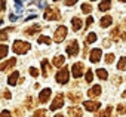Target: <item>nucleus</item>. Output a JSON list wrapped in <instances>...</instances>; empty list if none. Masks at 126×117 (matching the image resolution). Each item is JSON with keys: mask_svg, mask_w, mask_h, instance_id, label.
<instances>
[{"mask_svg": "<svg viewBox=\"0 0 126 117\" xmlns=\"http://www.w3.org/2000/svg\"><path fill=\"white\" fill-rule=\"evenodd\" d=\"M14 52L16 53V55H24V53H27L30 49H31V44L28 43V42H22V40H15L14 42Z\"/></svg>", "mask_w": 126, "mask_h": 117, "instance_id": "1", "label": "nucleus"}, {"mask_svg": "<svg viewBox=\"0 0 126 117\" xmlns=\"http://www.w3.org/2000/svg\"><path fill=\"white\" fill-rule=\"evenodd\" d=\"M68 79H70V70H68V67H62L56 73V76H55V80L59 85H67L68 83Z\"/></svg>", "mask_w": 126, "mask_h": 117, "instance_id": "2", "label": "nucleus"}, {"mask_svg": "<svg viewBox=\"0 0 126 117\" xmlns=\"http://www.w3.org/2000/svg\"><path fill=\"white\" fill-rule=\"evenodd\" d=\"M67 33H68V30H67L65 25H58V28L55 30V36H53L55 42L56 43H61L62 40L67 37Z\"/></svg>", "mask_w": 126, "mask_h": 117, "instance_id": "3", "label": "nucleus"}, {"mask_svg": "<svg viewBox=\"0 0 126 117\" xmlns=\"http://www.w3.org/2000/svg\"><path fill=\"white\" fill-rule=\"evenodd\" d=\"M45 19H47V21H58L59 18H61V15H59V11L56 9V8H47L46 9V12H45Z\"/></svg>", "mask_w": 126, "mask_h": 117, "instance_id": "4", "label": "nucleus"}, {"mask_svg": "<svg viewBox=\"0 0 126 117\" xmlns=\"http://www.w3.org/2000/svg\"><path fill=\"white\" fill-rule=\"evenodd\" d=\"M65 50H67V55H68V56H76V55L79 53V42H77V40H71V42L67 44Z\"/></svg>", "mask_w": 126, "mask_h": 117, "instance_id": "5", "label": "nucleus"}, {"mask_svg": "<svg viewBox=\"0 0 126 117\" xmlns=\"http://www.w3.org/2000/svg\"><path fill=\"white\" fill-rule=\"evenodd\" d=\"M62 105H64V95H62V93H58V95L55 96V99L52 101V104H50V110H52V111L59 110V108H62Z\"/></svg>", "mask_w": 126, "mask_h": 117, "instance_id": "6", "label": "nucleus"}, {"mask_svg": "<svg viewBox=\"0 0 126 117\" xmlns=\"http://www.w3.org/2000/svg\"><path fill=\"white\" fill-rule=\"evenodd\" d=\"M83 70H85L83 64H82V62H76V64L73 65V68H71V74H73V77H74V79L82 77V76H83Z\"/></svg>", "mask_w": 126, "mask_h": 117, "instance_id": "7", "label": "nucleus"}, {"mask_svg": "<svg viewBox=\"0 0 126 117\" xmlns=\"http://www.w3.org/2000/svg\"><path fill=\"white\" fill-rule=\"evenodd\" d=\"M101 56H102V50H101L99 47H95V49H92V50H91V55H89V59H91V62L96 64V62H99V59H101Z\"/></svg>", "mask_w": 126, "mask_h": 117, "instance_id": "8", "label": "nucleus"}, {"mask_svg": "<svg viewBox=\"0 0 126 117\" xmlns=\"http://www.w3.org/2000/svg\"><path fill=\"white\" fill-rule=\"evenodd\" d=\"M83 107H85L88 111H96V110L101 107V104H99L98 101H85V102H83Z\"/></svg>", "mask_w": 126, "mask_h": 117, "instance_id": "9", "label": "nucleus"}, {"mask_svg": "<svg viewBox=\"0 0 126 117\" xmlns=\"http://www.w3.org/2000/svg\"><path fill=\"white\" fill-rule=\"evenodd\" d=\"M50 93H52V90H50L49 88L43 89V90L40 92V95H39V101H40L42 104H46V102L49 101V98H50Z\"/></svg>", "mask_w": 126, "mask_h": 117, "instance_id": "10", "label": "nucleus"}, {"mask_svg": "<svg viewBox=\"0 0 126 117\" xmlns=\"http://www.w3.org/2000/svg\"><path fill=\"white\" fill-rule=\"evenodd\" d=\"M15 64H16V58H11V59L5 61L3 64H0V71H6V70L12 68Z\"/></svg>", "mask_w": 126, "mask_h": 117, "instance_id": "11", "label": "nucleus"}, {"mask_svg": "<svg viewBox=\"0 0 126 117\" xmlns=\"http://www.w3.org/2000/svg\"><path fill=\"white\" fill-rule=\"evenodd\" d=\"M111 24H113V18H111L110 15H105V16H102V18H101V21H99V25H101V28H108Z\"/></svg>", "mask_w": 126, "mask_h": 117, "instance_id": "12", "label": "nucleus"}, {"mask_svg": "<svg viewBox=\"0 0 126 117\" xmlns=\"http://www.w3.org/2000/svg\"><path fill=\"white\" fill-rule=\"evenodd\" d=\"M99 93H101V86H99V85H94V86L88 90V95H89L91 98L99 96Z\"/></svg>", "mask_w": 126, "mask_h": 117, "instance_id": "13", "label": "nucleus"}, {"mask_svg": "<svg viewBox=\"0 0 126 117\" xmlns=\"http://www.w3.org/2000/svg\"><path fill=\"white\" fill-rule=\"evenodd\" d=\"M98 9H99L101 12L110 11V9H111V0H102V2H99V5H98Z\"/></svg>", "mask_w": 126, "mask_h": 117, "instance_id": "14", "label": "nucleus"}, {"mask_svg": "<svg viewBox=\"0 0 126 117\" xmlns=\"http://www.w3.org/2000/svg\"><path fill=\"white\" fill-rule=\"evenodd\" d=\"M64 62H65V58L62 56V55H58V56L53 58L52 65H53V67H62V65H64Z\"/></svg>", "mask_w": 126, "mask_h": 117, "instance_id": "15", "label": "nucleus"}, {"mask_svg": "<svg viewBox=\"0 0 126 117\" xmlns=\"http://www.w3.org/2000/svg\"><path fill=\"white\" fill-rule=\"evenodd\" d=\"M71 25H73V30H74V31H79V30H82L83 22H82V19H80V18L74 16V18L71 19Z\"/></svg>", "mask_w": 126, "mask_h": 117, "instance_id": "16", "label": "nucleus"}, {"mask_svg": "<svg viewBox=\"0 0 126 117\" xmlns=\"http://www.w3.org/2000/svg\"><path fill=\"white\" fill-rule=\"evenodd\" d=\"M68 114H70L71 117H82V108H79V107H71V108H68Z\"/></svg>", "mask_w": 126, "mask_h": 117, "instance_id": "17", "label": "nucleus"}, {"mask_svg": "<svg viewBox=\"0 0 126 117\" xmlns=\"http://www.w3.org/2000/svg\"><path fill=\"white\" fill-rule=\"evenodd\" d=\"M18 79H19V73H18V71H14V73L9 76V79H8V83H9L11 86H15Z\"/></svg>", "mask_w": 126, "mask_h": 117, "instance_id": "18", "label": "nucleus"}, {"mask_svg": "<svg viewBox=\"0 0 126 117\" xmlns=\"http://www.w3.org/2000/svg\"><path fill=\"white\" fill-rule=\"evenodd\" d=\"M40 30H42V27H40L39 24H36L34 27H30L28 30H25V34H27V36H33V34H36V33H39Z\"/></svg>", "mask_w": 126, "mask_h": 117, "instance_id": "19", "label": "nucleus"}, {"mask_svg": "<svg viewBox=\"0 0 126 117\" xmlns=\"http://www.w3.org/2000/svg\"><path fill=\"white\" fill-rule=\"evenodd\" d=\"M96 76H98L101 80H107V79H108L107 70H104V68H98V70H96Z\"/></svg>", "mask_w": 126, "mask_h": 117, "instance_id": "20", "label": "nucleus"}, {"mask_svg": "<svg viewBox=\"0 0 126 117\" xmlns=\"http://www.w3.org/2000/svg\"><path fill=\"white\" fill-rule=\"evenodd\" d=\"M117 70H120V71L126 70V56H122L120 59H119V62H117Z\"/></svg>", "mask_w": 126, "mask_h": 117, "instance_id": "21", "label": "nucleus"}, {"mask_svg": "<svg viewBox=\"0 0 126 117\" xmlns=\"http://www.w3.org/2000/svg\"><path fill=\"white\" fill-rule=\"evenodd\" d=\"M14 30H15L14 27H9V28L2 30V31H0V40H6V39H8V33H9V31H14Z\"/></svg>", "mask_w": 126, "mask_h": 117, "instance_id": "22", "label": "nucleus"}, {"mask_svg": "<svg viewBox=\"0 0 126 117\" xmlns=\"http://www.w3.org/2000/svg\"><path fill=\"white\" fill-rule=\"evenodd\" d=\"M8 52H9V47L6 44H0V59H3V58L8 55Z\"/></svg>", "mask_w": 126, "mask_h": 117, "instance_id": "23", "label": "nucleus"}, {"mask_svg": "<svg viewBox=\"0 0 126 117\" xmlns=\"http://www.w3.org/2000/svg\"><path fill=\"white\" fill-rule=\"evenodd\" d=\"M37 42H39V44H50V43H52V40H50L47 36H40V37L37 39Z\"/></svg>", "mask_w": 126, "mask_h": 117, "instance_id": "24", "label": "nucleus"}, {"mask_svg": "<svg viewBox=\"0 0 126 117\" xmlns=\"http://www.w3.org/2000/svg\"><path fill=\"white\" fill-rule=\"evenodd\" d=\"M42 71H43V76L46 77L47 73H49V62H47V59H43L42 61Z\"/></svg>", "mask_w": 126, "mask_h": 117, "instance_id": "25", "label": "nucleus"}, {"mask_svg": "<svg viewBox=\"0 0 126 117\" xmlns=\"http://www.w3.org/2000/svg\"><path fill=\"white\" fill-rule=\"evenodd\" d=\"M82 12H83V14H91V12H92V5L83 3V5H82Z\"/></svg>", "mask_w": 126, "mask_h": 117, "instance_id": "26", "label": "nucleus"}, {"mask_svg": "<svg viewBox=\"0 0 126 117\" xmlns=\"http://www.w3.org/2000/svg\"><path fill=\"white\" fill-rule=\"evenodd\" d=\"M96 42V34L95 33H89L86 36V43H95Z\"/></svg>", "mask_w": 126, "mask_h": 117, "instance_id": "27", "label": "nucleus"}, {"mask_svg": "<svg viewBox=\"0 0 126 117\" xmlns=\"http://www.w3.org/2000/svg\"><path fill=\"white\" fill-rule=\"evenodd\" d=\"M111 111H113V108H111V107H107L102 113H99V117H110Z\"/></svg>", "mask_w": 126, "mask_h": 117, "instance_id": "28", "label": "nucleus"}, {"mask_svg": "<svg viewBox=\"0 0 126 117\" xmlns=\"http://www.w3.org/2000/svg\"><path fill=\"white\" fill-rule=\"evenodd\" d=\"M104 59H105V62H107V64H111V62L114 61V53H107Z\"/></svg>", "mask_w": 126, "mask_h": 117, "instance_id": "29", "label": "nucleus"}, {"mask_svg": "<svg viewBox=\"0 0 126 117\" xmlns=\"http://www.w3.org/2000/svg\"><path fill=\"white\" fill-rule=\"evenodd\" d=\"M92 80H94V71H92V70H88V71H86V82L91 83Z\"/></svg>", "mask_w": 126, "mask_h": 117, "instance_id": "30", "label": "nucleus"}, {"mask_svg": "<svg viewBox=\"0 0 126 117\" xmlns=\"http://www.w3.org/2000/svg\"><path fill=\"white\" fill-rule=\"evenodd\" d=\"M68 98H70L71 101H74V102H76V101H80V93H79V95H77V93H68Z\"/></svg>", "mask_w": 126, "mask_h": 117, "instance_id": "31", "label": "nucleus"}, {"mask_svg": "<svg viewBox=\"0 0 126 117\" xmlns=\"http://www.w3.org/2000/svg\"><path fill=\"white\" fill-rule=\"evenodd\" d=\"M117 111H119V114H125L126 113V107L123 104H119L117 105Z\"/></svg>", "mask_w": 126, "mask_h": 117, "instance_id": "32", "label": "nucleus"}, {"mask_svg": "<svg viewBox=\"0 0 126 117\" xmlns=\"http://www.w3.org/2000/svg\"><path fill=\"white\" fill-rule=\"evenodd\" d=\"M45 116H46V111L45 110H37L34 113V117H45Z\"/></svg>", "mask_w": 126, "mask_h": 117, "instance_id": "33", "label": "nucleus"}, {"mask_svg": "<svg viewBox=\"0 0 126 117\" xmlns=\"http://www.w3.org/2000/svg\"><path fill=\"white\" fill-rule=\"evenodd\" d=\"M30 74H31L33 77H37V76H39V71H37V68L31 67V68H30Z\"/></svg>", "mask_w": 126, "mask_h": 117, "instance_id": "34", "label": "nucleus"}, {"mask_svg": "<svg viewBox=\"0 0 126 117\" xmlns=\"http://www.w3.org/2000/svg\"><path fill=\"white\" fill-rule=\"evenodd\" d=\"M0 117H12V114H11L8 110H3L2 113H0Z\"/></svg>", "mask_w": 126, "mask_h": 117, "instance_id": "35", "label": "nucleus"}, {"mask_svg": "<svg viewBox=\"0 0 126 117\" xmlns=\"http://www.w3.org/2000/svg\"><path fill=\"white\" fill-rule=\"evenodd\" d=\"M6 9V2L5 0H0V12H3Z\"/></svg>", "mask_w": 126, "mask_h": 117, "instance_id": "36", "label": "nucleus"}, {"mask_svg": "<svg viewBox=\"0 0 126 117\" xmlns=\"http://www.w3.org/2000/svg\"><path fill=\"white\" fill-rule=\"evenodd\" d=\"M94 24V18L92 16H88V19H86V27H91Z\"/></svg>", "mask_w": 126, "mask_h": 117, "instance_id": "37", "label": "nucleus"}, {"mask_svg": "<svg viewBox=\"0 0 126 117\" xmlns=\"http://www.w3.org/2000/svg\"><path fill=\"white\" fill-rule=\"evenodd\" d=\"M77 2H79V0H67L65 5H67V6H73V5H76Z\"/></svg>", "mask_w": 126, "mask_h": 117, "instance_id": "38", "label": "nucleus"}, {"mask_svg": "<svg viewBox=\"0 0 126 117\" xmlns=\"http://www.w3.org/2000/svg\"><path fill=\"white\" fill-rule=\"evenodd\" d=\"M120 82H122V79H120V77H119V76H117V77H114V79H113V83H114V85H116V86H119V85H120Z\"/></svg>", "mask_w": 126, "mask_h": 117, "instance_id": "39", "label": "nucleus"}, {"mask_svg": "<svg viewBox=\"0 0 126 117\" xmlns=\"http://www.w3.org/2000/svg\"><path fill=\"white\" fill-rule=\"evenodd\" d=\"M117 36H119V28H114V30L111 31V37L114 39V37H117Z\"/></svg>", "mask_w": 126, "mask_h": 117, "instance_id": "40", "label": "nucleus"}, {"mask_svg": "<svg viewBox=\"0 0 126 117\" xmlns=\"http://www.w3.org/2000/svg\"><path fill=\"white\" fill-rule=\"evenodd\" d=\"M3 95H5V98H6V99H11V96H12L9 90H5V93H3Z\"/></svg>", "mask_w": 126, "mask_h": 117, "instance_id": "41", "label": "nucleus"}, {"mask_svg": "<svg viewBox=\"0 0 126 117\" xmlns=\"http://www.w3.org/2000/svg\"><path fill=\"white\" fill-rule=\"evenodd\" d=\"M15 6L21 9V6H22V3H21V0H15Z\"/></svg>", "mask_w": 126, "mask_h": 117, "instance_id": "42", "label": "nucleus"}, {"mask_svg": "<svg viewBox=\"0 0 126 117\" xmlns=\"http://www.w3.org/2000/svg\"><path fill=\"white\" fill-rule=\"evenodd\" d=\"M27 105H28V107H30V105H33V99H31V98H28V99H27Z\"/></svg>", "mask_w": 126, "mask_h": 117, "instance_id": "43", "label": "nucleus"}, {"mask_svg": "<svg viewBox=\"0 0 126 117\" xmlns=\"http://www.w3.org/2000/svg\"><path fill=\"white\" fill-rule=\"evenodd\" d=\"M120 39H122V40H126V33H122V34H120Z\"/></svg>", "mask_w": 126, "mask_h": 117, "instance_id": "44", "label": "nucleus"}, {"mask_svg": "<svg viewBox=\"0 0 126 117\" xmlns=\"http://www.w3.org/2000/svg\"><path fill=\"white\" fill-rule=\"evenodd\" d=\"M9 19H11V21H15V19H16V16H15V15H11V16H9Z\"/></svg>", "mask_w": 126, "mask_h": 117, "instance_id": "45", "label": "nucleus"}, {"mask_svg": "<svg viewBox=\"0 0 126 117\" xmlns=\"http://www.w3.org/2000/svg\"><path fill=\"white\" fill-rule=\"evenodd\" d=\"M55 117H64V116H62V114H56Z\"/></svg>", "mask_w": 126, "mask_h": 117, "instance_id": "46", "label": "nucleus"}, {"mask_svg": "<svg viewBox=\"0 0 126 117\" xmlns=\"http://www.w3.org/2000/svg\"><path fill=\"white\" fill-rule=\"evenodd\" d=\"M119 2H122V3H126V0H119Z\"/></svg>", "mask_w": 126, "mask_h": 117, "instance_id": "47", "label": "nucleus"}, {"mask_svg": "<svg viewBox=\"0 0 126 117\" xmlns=\"http://www.w3.org/2000/svg\"><path fill=\"white\" fill-rule=\"evenodd\" d=\"M123 96H125V98H126V90H125V92H123Z\"/></svg>", "mask_w": 126, "mask_h": 117, "instance_id": "48", "label": "nucleus"}, {"mask_svg": "<svg viewBox=\"0 0 126 117\" xmlns=\"http://www.w3.org/2000/svg\"><path fill=\"white\" fill-rule=\"evenodd\" d=\"M0 24H3V19H0Z\"/></svg>", "mask_w": 126, "mask_h": 117, "instance_id": "49", "label": "nucleus"}, {"mask_svg": "<svg viewBox=\"0 0 126 117\" xmlns=\"http://www.w3.org/2000/svg\"><path fill=\"white\" fill-rule=\"evenodd\" d=\"M53 2H58V0H53Z\"/></svg>", "mask_w": 126, "mask_h": 117, "instance_id": "50", "label": "nucleus"}, {"mask_svg": "<svg viewBox=\"0 0 126 117\" xmlns=\"http://www.w3.org/2000/svg\"><path fill=\"white\" fill-rule=\"evenodd\" d=\"M92 2H95V0H92Z\"/></svg>", "mask_w": 126, "mask_h": 117, "instance_id": "51", "label": "nucleus"}, {"mask_svg": "<svg viewBox=\"0 0 126 117\" xmlns=\"http://www.w3.org/2000/svg\"><path fill=\"white\" fill-rule=\"evenodd\" d=\"M125 24H126V22H125Z\"/></svg>", "mask_w": 126, "mask_h": 117, "instance_id": "52", "label": "nucleus"}]
</instances>
